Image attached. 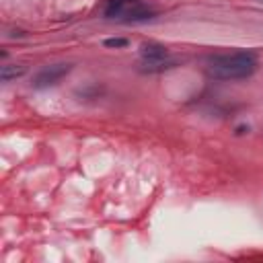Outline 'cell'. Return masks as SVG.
<instances>
[{
    "label": "cell",
    "mask_w": 263,
    "mask_h": 263,
    "mask_svg": "<svg viewBox=\"0 0 263 263\" xmlns=\"http://www.w3.org/2000/svg\"><path fill=\"white\" fill-rule=\"evenodd\" d=\"M257 70V58L251 51L218 53L208 58L205 72L218 80H238L247 78Z\"/></svg>",
    "instance_id": "obj_1"
},
{
    "label": "cell",
    "mask_w": 263,
    "mask_h": 263,
    "mask_svg": "<svg viewBox=\"0 0 263 263\" xmlns=\"http://www.w3.org/2000/svg\"><path fill=\"white\" fill-rule=\"evenodd\" d=\"M103 12L107 18L121 23H142L156 16V10L144 0H109Z\"/></svg>",
    "instance_id": "obj_2"
},
{
    "label": "cell",
    "mask_w": 263,
    "mask_h": 263,
    "mask_svg": "<svg viewBox=\"0 0 263 263\" xmlns=\"http://www.w3.org/2000/svg\"><path fill=\"white\" fill-rule=\"evenodd\" d=\"M70 70H72V64H66V62L45 66V68H41V70L33 76V82H31V84H33L35 88L53 86V84H58L66 74H70Z\"/></svg>",
    "instance_id": "obj_3"
},
{
    "label": "cell",
    "mask_w": 263,
    "mask_h": 263,
    "mask_svg": "<svg viewBox=\"0 0 263 263\" xmlns=\"http://www.w3.org/2000/svg\"><path fill=\"white\" fill-rule=\"evenodd\" d=\"M177 66V60L164 55V58H158V60H142L140 64V70L142 72H148V74H154V72H164V70H171Z\"/></svg>",
    "instance_id": "obj_4"
},
{
    "label": "cell",
    "mask_w": 263,
    "mask_h": 263,
    "mask_svg": "<svg viewBox=\"0 0 263 263\" xmlns=\"http://www.w3.org/2000/svg\"><path fill=\"white\" fill-rule=\"evenodd\" d=\"M140 55H142V60H158V58L168 55V51H166L164 45L148 41V43H142V47H140Z\"/></svg>",
    "instance_id": "obj_5"
},
{
    "label": "cell",
    "mask_w": 263,
    "mask_h": 263,
    "mask_svg": "<svg viewBox=\"0 0 263 263\" xmlns=\"http://www.w3.org/2000/svg\"><path fill=\"white\" fill-rule=\"evenodd\" d=\"M25 72H27V68L23 64H4L0 68V78H2V82H10L14 78H21Z\"/></svg>",
    "instance_id": "obj_6"
},
{
    "label": "cell",
    "mask_w": 263,
    "mask_h": 263,
    "mask_svg": "<svg viewBox=\"0 0 263 263\" xmlns=\"http://www.w3.org/2000/svg\"><path fill=\"white\" fill-rule=\"evenodd\" d=\"M129 41L125 39V37H111V39H105L103 41V45L105 47H111V49H121V47H125Z\"/></svg>",
    "instance_id": "obj_7"
}]
</instances>
